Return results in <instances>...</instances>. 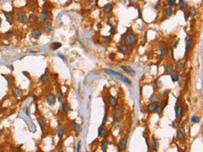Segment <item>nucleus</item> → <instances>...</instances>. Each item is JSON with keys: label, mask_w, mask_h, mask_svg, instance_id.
<instances>
[{"label": "nucleus", "mask_w": 203, "mask_h": 152, "mask_svg": "<svg viewBox=\"0 0 203 152\" xmlns=\"http://www.w3.org/2000/svg\"><path fill=\"white\" fill-rule=\"evenodd\" d=\"M119 51L120 52H122L123 54H125V55H126V54H128L129 51H130V48H129L128 45L123 44V45H120V46H119Z\"/></svg>", "instance_id": "8"}, {"label": "nucleus", "mask_w": 203, "mask_h": 152, "mask_svg": "<svg viewBox=\"0 0 203 152\" xmlns=\"http://www.w3.org/2000/svg\"><path fill=\"white\" fill-rule=\"evenodd\" d=\"M61 46L62 44L60 42H53L51 45V48H52V50H57L59 47H61Z\"/></svg>", "instance_id": "28"}, {"label": "nucleus", "mask_w": 203, "mask_h": 152, "mask_svg": "<svg viewBox=\"0 0 203 152\" xmlns=\"http://www.w3.org/2000/svg\"><path fill=\"white\" fill-rule=\"evenodd\" d=\"M173 71V64H168L165 67V71H164V74H171V73Z\"/></svg>", "instance_id": "20"}, {"label": "nucleus", "mask_w": 203, "mask_h": 152, "mask_svg": "<svg viewBox=\"0 0 203 152\" xmlns=\"http://www.w3.org/2000/svg\"><path fill=\"white\" fill-rule=\"evenodd\" d=\"M80 145H81V141H79V142H78V145H77V150H76L77 152L80 151Z\"/></svg>", "instance_id": "46"}, {"label": "nucleus", "mask_w": 203, "mask_h": 152, "mask_svg": "<svg viewBox=\"0 0 203 152\" xmlns=\"http://www.w3.org/2000/svg\"><path fill=\"white\" fill-rule=\"evenodd\" d=\"M182 115H183V107L182 106L178 105V106H175V117H176V118L180 120L181 117H182Z\"/></svg>", "instance_id": "5"}, {"label": "nucleus", "mask_w": 203, "mask_h": 152, "mask_svg": "<svg viewBox=\"0 0 203 152\" xmlns=\"http://www.w3.org/2000/svg\"><path fill=\"white\" fill-rule=\"evenodd\" d=\"M173 126H178V121H174V122H173Z\"/></svg>", "instance_id": "50"}, {"label": "nucleus", "mask_w": 203, "mask_h": 152, "mask_svg": "<svg viewBox=\"0 0 203 152\" xmlns=\"http://www.w3.org/2000/svg\"><path fill=\"white\" fill-rule=\"evenodd\" d=\"M158 106V104L156 101H152L151 104H149L148 106H147V111H149V112H153V111H156V107Z\"/></svg>", "instance_id": "7"}, {"label": "nucleus", "mask_w": 203, "mask_h": 152, "mask_svg": "<svg viewBox=\"0 0 203 152\" xmlns=\"http://www.w3.org/2000/svg\"><path fill=\"white\" fill-rule=\"evenodd\" d=\"M151 145H152V149L154 150H157V143H156V140L155 139L154 136L151 137Z\"/></svg>", "instance_id": "32"}, {"label": "nucleus", "mask_w": 203, "mask_h": 152, "mask_svg": "<svg viewBox=\"0 0 203 152\" xmlns=\"http://www.w3.org/2000/svg\"><path fill=\"white\" fill-rule=\"evenodd\" d=\"M177 138L179 141H183L184 139V134L182 130H178L177 131Z\"/></svg>", "instance_id": "25"}, {"label": "nucleus", "mask_w": 203, "mask_h": 152, "mask_svg": "<svg viewBox=\"0 0 203 152\" xmlns=\"http://www.w3.org/2000/svg\"><path fill=\"white\" fill-rule=\"evenodd\" d=\"M33 21H35V15L33 14H31L29 16V22H33Z\"/></svg>", "instance_id": "42"}, {"label": "nucleus", "mask_w": 203, "mask_h": 152, "mask_svg": "<svg viewBox=\"0 0 203 152\" xmlns=\"http://www.w3.org/2000/svg\"><path fill=\"white\" fill-rule=\"evenodd\" d=\"M172 14H173V9H172L171 7H169V8H168V9H166L165 10L162 12V17H163V19H168L171 16Z\"/></svg>", "instance_id": "9"}, {"label": "nucleus", "mask_w": 203, "mask_h": 152, "mask_svg": "<svg viewBox=\"0 0 203 152\" xmlns=\"http://www.w3.org/2000/svg\"><path fill=\"white\" fill-rule=\"evenodd\" d=\"M124 41H125V44L128 45V46L129 45H133L137 41V36L133 33L128 34V35H126V36L125 37Z\"/></svg>", "instance_id": "1"}, {"label": "nucleus", "mask_w": 203, "mask_h": 152, "mask_svg": "<svg viewBox=\"0 0 203 152\" xmlns=\"http://www.w3.org/2000/svg\"><path fill=\"white\" fill-rule=\"evenodd\" d=\"M3 132H4V130H1V131H0V135L3 134Z\"/></svg>", "instance_id": "53"}, {"label": "nucleus", "mask_w": 203, "mask_h": 152, "mask_svg": "<svg viewBox=\"0 0 203 152\" xmlns=\"http://www.w3.org/2000/svg\"><path fill=\"white\" fill-rule=\"evenodd\" d=\"M123 117V107L122 106H115L114 111V117L116 121H119Z\"/></svg>", "instance_id": "2"}, {"label": "nucleus", "mask_w": 203, "mask_h": 152, "mask_svg": "<svg viewBox=\"0 0 203 152\" xmlns=\"http://www.w3.org/2000/svg\"><path fill=\"white\" fill-rule=\"evenodd\" d=\"M177 81H179V85H182L183 82H184V77H183L182 75H181V76L179 75V78H178V80H177Z\"/></svg>", "instance_id": "40"}, {"label": "nucleus", "mask_w": 203, "mask_h": 152, "mask_svg": "<svg viewBox=\"0 0 203 152\" xmlns=\"http://www.w3.org/2000/svg\"><path fill=\"white\" fill-rule=\"evenodd\" d=\"M26 114L28 117H30V109H29V107H27V109L26 110Z\"/></svg>", "instance_id": "47"}, {"label": "nucleus", "mask_w": 203, "mask_h": 152, "mask_svg": "<svg viewBox=\"0 0 203 152\" xmlns=\"http://www.w3.org/2000/svg\"><path fill=\"white\" fill-rule=\"evenodd\" d=\"M1 36H2V35H1V33H0V37H1Z\"/></svg>", "instance_id": "54"}, {"label": "nucleus", "mask_w": 203, "mask_h": 152, "mask_svg": "<svg viewBox=\"0 0 203 152\" xmlns=\"http://www.w3.org/2000/svg\"><path fill=\"white\" fill-rule=\"evenodd\" d=\"M49 17H50V13L47 10H43L40 15V19L42 21H46L47 20H48Z\"/></svg>", "instance_id": "11"}, {"label": "nucleus", "mask_w": 203, "mask_h": 152, "mask_svg": "<svg viewBox=\"0 0 203 152\" xmlns=\"http://www.w3.org/2000/svg\"><path fill=\"white\" fill-rule=\"evenodd\" d=\"M41 35H42L41 30H37V29H35V30H32L31 36H32V38H34V39H38V38L41 36Z\"/></svg>", "instance_id": "18"}, {"label": "nucleus", "mask_w": 203, "mask_h": 152, "mask_svg": "<svg viewBox=\"0 0 203 152\" xmlns=\"http://www.w3.org/2000/svg\"><path fill=\"white\" fill-rule=\"evenodd\" d=\"M17 20H18V21H19V22L23 23V24H25V23L27 22V18H26V13H25L24 11H20L19 13H18Z\"/></svg>", "instance_id": "3"}, {"label": "nucleus", "mask_w": 203, "mask_h": 152, "mask_svg": "<svg viewBox=\"0 0 203 152\" xmlns=\"http://www.w3.org/2000/svg\"><path fill=\"white\" fill-rule=\"evenodd\" d=\"M176 65H177L178 69H183L184 68V59L179 60V61L177 62V63H176Z\"/></svg>", "instance_id": "29"}, {"label": "nucleus", "mask_w": 203, "mask_h": 152, "mask_svg": "<svg viewBox=\"0 0 203 152\" xmlns=\"http://www.w3.org/2000/svg\"><path fill=\"white\" fill-rule=\"evenodd\" d=\"M47 101L49 105L53 106L54 104L56 103V96L54 94H52V93L48 94V96H47Z\"/></svg>", "instance_id": "6"}, {"label": "nucleus", "mask_w": 203, "mask_h": 152, "mask_svg": "<svg viewBox=\"0 0 203 152\" xmlns=\"http://www.w3.org/2000/svg\"><path fill=\"white\" fill-rule=\"evenodd\" d=\"M71 129H72L73 131L76 132V133H79V132H80V130H81V128H80V126L78 123L73 122L72 124H71Z\"/></svg>", "instance_id": "22"}, {"label": "nucleus", "mask_w": 203, "mask_h": 152, "mask_svg": "<svg viewBox=\"0 0 203 152\" xmlns=\"http://www.w3.org/2000/svg\"><path fill=\"white\" fill-rule=\"evenodd\" d=\"M108 134H109L108 131L105 128H103V125H102L98 129V136L99 137L107 138L108 136Z\"/></svg>", "instance_id": "4"}, {"label": "nucleus", "mask_w": 203, "mask_h": 152, "mask_svg": "<svg viewBox=\"0 0 203 152\" xmlns=\"http://www.w3.org/2000/svg\"><path fill=\"white\" fill-rule=\"evenodd\" d=\"M108 102H109V104L113 107H115L118 103L117 98H115L114 96H109V97H108Z\"/></svg>", "instance_id": "13"}, {"label": "nucleus", "mask_w": 203, "mask_h": 152, "mask_svg": "<svg viewBox=\"0 0 203 152\" xmlns=\"http://www.w3.org/2000/svg\"><path fill=\"white\" fill-rule=\"evenodd\" d=\"M13 31H11V30H10V31H8L5 33V36L6 38H11L12 36H13Z\"/></svg>", "instance_id": "39"}, {"label": "nucleus", "mask_w": 203, "mask_h": 152, "mask_svg": "<svg viewBox=\"0 0 203 152\" xmlns=\"http://www.w3.org/2000/svg\"><path fill=\"white\" fill-rule=\"evenodd\" d=\"M62 110H63V111H64V112L67 113L68 111H69V110H70V106H69V104H67V103H63V105H62Z\"/></svg>", "instance_id": "31"}, {"label": "nucleus", "mask_w": 203, "mask_h": 152, "mask_svg": "<svg viewBox=\"0 0 203 152\" xmlns=\"http://www.w3.org/2000/svg\"><path fill=\"white\" fill-rule=\"evenodd\" d=\"M58 57H59V58H61L63 60H65V58H64L63 55H60V54H58Z\"/></svg>", "instance_id": "49"}, {"label": "nucleus", "mask_w": 203, "mask_h": 152, "mask_svg": "<svg viewBox=\"0 0 203 152\" xmlns=\"http://www.w3.org/2000/svg\"><path fill=\"white\" fill-rule=\"evenodd\" d=\"M190 44H191V39H190V35H187L186 39H185V56L189 52L190 48Z\"/></svg>", "instance_id": "12"}, {"label": "nucleus", "mask_w": 203, "mask_h": 152, "mask_svg": "<svg viewBox=\"0 0 203 152\" xmlns=\"http://www.w3.org/2000/svg\"><path fill=\"white\" fill-rule=\"evenodd\" d=\"M179 4L181 7V9H183V8L185 7V3H184V0H179Z\"/></svg>", "instance_id": "41"}, {"label": "nucleus", "mask_w": 203, "mask_h": 152, "mask_svg": "<svg viewBox=\"0 0 203 152\" xmlns=\"http://www.w3.org/2000/svg\"><path fill=\"white\" fill-rule=\"evenodd\" d=\"M1 24H2V19L0 18V26H1Z\"/></svg>", "instance_id": "52"}, {"label": "nucleus", "mask_w": 203, "mask_h": 152, "mask_svg": "<svg viewBox=\"0 0 203 152\" xmlns=\"http://www.w3.org/2000/svg\"><path fill=\"white\" fill-rule=\"evenodd\" d=\"M190 121H191L193 123H199L200 122V118L196 116H192L191 118H190Z\"/></svg>", "instance_id": "34"}, {"label": "nucleus", "mask_w": 203, "mask_h": 152, "mask_svg": "<svg viewBox=\"0 0 203 152\" xmlns=\"http://www.w3.org/2000/svg\"><path fill=\"white\" fill-rule=\"evenodd\" d=\"M38 122H39V125L41 127L42 130H43V128H44L45 124H46V122H45L44 118L43 117H38Z\"/></svg>", "instance_id": "30"}, {"label": "nucleus", "mask_w": 203, "mask_h": 152, "mask_svg": "<svg viewBox=\"0 0 203 152\" xmlns=\"http://www.w3.org/2000/svg\"><path fill=\"white\" fill-rule=\"evenodd\" d=\"M177 44H178V41H175L174 44H173V47H176V46H177Z\"/></svg>", "instance_id": "51"}, {"label": "nucleus", "mask_w": 203, "mask_h": 152, "mask_svg": "<svg viewBox=\"0 0 203 152\" xmlns=\"http://www.w3.org/2000/svg\"><path fill=\"white\" fill-rule=\"evenodd\" d=\"M171 76V80L173 82H176L178 80V78H179V73L177 71H173L170 74Z\"/></svg>", "instance_id": "23"}, {"label": "nucleus", "mask_w": 203, "mask_h": 152, "mask_svg": "<svg viewBox=\"0 0 203 152\" xmlns=\"http://www.w3.org/2000/svg\"><path fill=\"white\" fill-rule=\"evenodd\" d=\"M104 72L106 73V74H109V75H112V76H116V77H118V78H121L122 74H119V72H116V71H114V70H111V69H104Z\"/></svg>", "instance_id": "10"}, {"label": "nucleus", "mask_w": 203, "mask_h": 152, "mask_svg": "<svg viewBox=\"0 0 203 152\" xmlns=\"http://www.w3.org/2000/svg\"><path fill=\"white\" fill-rule=\"evenodd\" d=\"M167 93H168V91H164L163 93H162V97H165V96H167Z\"/></svg>", "instance_id": "48"}, {"label": "nucleus", "mask_w": 203, "mask_h": 152, "mask_svg": "<svg viewBox=\"0 0 203 152\" xmlns=\"http://www.w3.org/2000/svg\"><path fill=\"white\" fill-rule=\"evenodd\" d=\"M43 30L46 33H49L52 30V24L49 22H46L43 25Z\"/></svg>", "instance_id": "16"}, {"label": "nucleus", "mask_w": 203, "mask_h": 152, "mask_svg": "<svg viewBox=\"0 0 203 152\" xmlns=\"http://www.w3.org/2000/svg\"><path fill=\"white\" fill-rule=\"evenodd\" d=\"M168 4L171 6H173L175 4V0H168Z\"/></svg>", "instance_id": "45"}, {"label": "nucleus", "mask_w": 203, "mask_h": 152, "mask_svg": "<svg viewBox=\"0 0 203 152\" xmlns=\"http://www.w3.org/2000/svg\"><path fill=\"white\" fill-rule=\"evenodd\" d=\"M12 92H13V95L15 96L20 97V98L22 97V92L21 91V90L18 89L17 87H14L13 89H12Z\"/></svg>", "instance_id": "15"}, {"label": "nucleus", "mask_w": 203, "mask_h": 152, "mask_svg": "<svg viewBox=\"0 0 203 152\" xmlns=\"http://www.w3.org/2000/svg\"><path fill=\"white\" fill-rule=\"evenodd\" d=\"M112 10H113V5L111 4H106V5L103 7V13H104L105 15L109 14L110 12H112Z\"/></svg>", "instance_id": "14"}, {"label": "nucleus", "mask_w": 203, "mask_h": 152, "mask_svg": "<svg viewBox=\"0 0 203 152\" xmlns=\"http://www.w3.org/2000/svg\"><path fill=\"white\" fill-rule=\"evenodd\" d=\"M121 69H123L124 71H125L126 73H129V74H135V71L134 70V69H132L131 67H130V66H125V65H122L121 66Z\"/></svg>", "instance_id": "19"}, {"label": "nucleus", "mask_w": 203, "mask_h": 152, "mask_svg": "<svg viewBox=\"0 0 203 152\" xmlns=\"http://www.w3.org/2000/svg\"><path fill=\"white\" fill-rule=\"evenodd\" d=\"M57 96H58V101H63V93H62L60 91H58Z\"/></svg>", "instance_id": "36"}, {"label": "nucleus", "mask_w": 203, "mask_h": 152, "mask_svg": "<svg viewBox=\"0 0 203 152\" xmlns=\"http://www.w3.org/2000/svg\"><path fill=\"white\" fill-rule=\"evenodd\" d=\"M39 80H40V81H41L42 84H46V83H47V82H48V80H49L48 75H47V74H42V75L41 77H40Z\"/></svg>", "instance_id": "24"}, {"label": "nucleus", "mask_w": 203, "mask_h": 152, "mask_svg": "<svg viewBox=\"0 0 203 152\" xmlns=\"http://www.w3.org/2000/svg\"><path fill=\"white\" fill-rule=\"evenodd\" d=\"M167 105H168V99H166L165 101H163V104H162V106H162V109H163V108L165 107Z\"/></svg>", "instance_id": "44"}, {"label": "nucleus", "mask_w": 203, "mask_h": 152, "mask_svg": "<svg viewBox=\"0 0 203 152\" xmlns=\"http://www.w3.org/2000/svg\"><path fill=\"white\" fill-rule=\"evenodd\" d=\"M168 57L171 60H173V47L169 49V54H168Z\"/></svg>", "instance_id": "38"}, {"label": "nucleus", "mask_w": 203, "mask_h": 152, "mask_svg": "<svg viewBox=\"0 0 203 152\" xmlns=\"http://www.w3.org/2000/svg\"><path fill=\"white\" fill-rule=\"evenodd\" d=\"M63 133H64V127L63 126V125H58V137H62V135L63 134Z\"/></svg>", "instance_id": "26"}, {"label": "nucleus", "mask_w": 203, "mask_h": 152, "mask_svg": "<svg viewBox=\"0 0 203 152\" xmlns=\"http://www.w3.org/2000/svg\"><path fill=\"white\" fill-rule=\"evenodd\" d=\"M196 14V9H195V7L190 8V11H189V15H190V16H194Z\"/></svg>", "instance_id": "35"}, {"label": "nucleus", "mask_w": 203, "mask_h": 152, "mask_svg": "<svg viewBox=\"0 0 203 152\" xmlns=\"http://www.w3.org/2000/svg\"><path fill=\"white\" fill-rule=\"evenodd\" d=\"M159 49H160V54H159V60L163 59L164 54H165V47L162 44L159 45Z\"/></svg>", "instance_id": "21"}, {"label": "nucleus", "mask_w": 203, "mask_h": 152, "mask_svg": "<svg viewBox=\"0 0 203 152\" xmlns=\"http://www.w3.org/2000/svg\"><path fill=\"white\" fill-rule=\"evenodd\" d=\"M4 14L5 15L6 20H7L8 22L10 23V25L13 24V22H12V20H13V14L10 13V12H4Z\"/></svg>", "instance_id": "17"}, {"label": "nucleus", "mask_w": 203, "mask_h": 152, "mask_svg": "<svg viewBox=\"0 0 203 152\" xmlns=\"http://www.w3.org/2000/svg\"><path fill=\"white\" fill-rule=\"evenodd\" d=\"M107 117H108V113H107V111H105V116H104V118H103V124L102 125H104L106 123V121H107Z\"/></svg>", "instance_id": "43"}, {"label": "nucleus", "mask_w": 203, "mask_h": 152, "mask_svg": "<svg viewBox=\"0 0 203 152\" xmlns=\"http://www.w3.org/2000/svg\"><path fill=\"white\" fill-rule=\"evenodd\" d=\"M119 147L122 149H125L127 147V139H121L119 141Z\"/></svg>", "instance_id": "27"}, {"label": "nucleus", "mask_w": 203, "mask_h": 152, "mask_svg": "<svg viewBox=\"0 0 203 152\" xmlns=\"http://www.w3.org/2000/svg\"><path fill=\"white\" fill-rule=\"evenodd\" d=\"M102 41L104 42H110L111 41V37L109 36H103L102 37Z\"/></svg>", "instance_id": "37"}, {"label": "nucleus", "mask_w": 203, "mask_h": 152, "mask_svg": "<svg viewBox=\"0 0 203 152\" xmlns=\"http://www.w3.org/2000/svg\"><path fill=\"white\" fill-rule=\"evenodd\" d=\"M108 142L107 140H104L103 143H102V150H103V152H106L107 148H108Z\"/></svg>", "instance_id": "33"}]
</instances>
